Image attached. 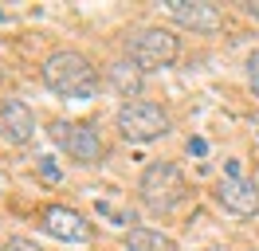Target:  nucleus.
Masks as SVG:
<instances>
[{"instance_id":"f257e3e1","label":"nucleus","mask_w":259,"mask_h":251,"mask_svg":"<svg viewBox=\"0 0 259 251\" xmlns=\"http://www.w3.org/2000/svg\"><path fill=\"white\" fill-rule=\"evenodd\" d=\"M39 75L48 82V91H55L59 98H95L98 94V67L79 47H55L44 59Z\"/></svg>"},{"instance_id":"39448f33","label":"nucleus","mask_w":259,"mask_h":251,"mask_svg":"<svg viewBox=\"0 0 259 251\" xmlns=\"http://www.w3.org/2000/svg\"><path fill=\"white\" fill-rule=\"evenodd\" d=\"M51 138L79 165H98L106 157V141H102L98 122H51Z\"/></svg>"},{"instance_id":"4468645a","label":"nucleus","mask_w":259,"mask_h":251,"mask_svg":"<svg viewBox=\"0 0 259 251\" xmlns=\"http://www.w3.org/2000/svg\"><path fill=\"white\" fill-rule=\"evenodd\" d=\"M39 177H44V181H59V165H55V157H39Z\"/></svg>"},{"instance_id":"a211bd4d","label":"nucleus","mask_w":259,"mask_h":251,"mask_svg":"<svg viewBox=\"0 0 259 251\" xmlns=\"http://www.w3.org/2000/svg\"><path fill=\"white\" fill-rule=\"evenodd\" d=\"M0 20H4V12H0Z\"/></svg>"},{"instance_id":"f03ea898","label":"nucleus","mask_w":259,"mask_h":251,"mask_svg":"<svg viewBox=\"0 0 259 251\" xmlns=\"http://www.w3.org/2000/svg\"><path fill=\"white\" fill-rule=\"evenodd\" d=\"M138 200H142L146 212L165 216L177 204L189 200V181H185V173L173 161H153V165H146L142 181H138Z\"/></svg>"},{"instance_id":"20e7f679","label":"nucleus","mask_w":259,"mask_h":251,"mask_svg":"<svg viewBox=\"0 0 259 251\" xmlns=\"http://www.w3.org/2000/svg\"><path fill=\"white\" fill-rule=\"evenodd\" d=\"M114 130H118L122 141L146 145V141H157V138L169 134V114H165L157 102H149V98H134V102H122V106H118Z\"/></svg>"},{"instance_id":"2eb2a0df","label":"nucleus","mask_w":259,"mask_h":251,"mask_svg":"<svg viewBox=\"0 0 259 251\" xmlns=\"http://www.w3.org/2000/svg\"><path fill=\"white\" fill-rule=\"evenodd\" d=\"M189 153L204 157V153H208V141H204V138H189Z\"/></svg>"},{"instance_id":"dca6fc26","label":"nucleus","mask_w":259,"mask_h":251,"mask_svg":"<svg viewBox=\"0 0 259 251\" xmlns=\"http://www.w3.org/2000/svg\"><path fill=\"white\" fill-rule=\"evenodd\" d=\"M247 12H251V16L259 20V0H255V4H247Z\"/></svg>"},{"instance_id":"9b49d317","label":"nucleus","mask_w":259,"mask_h":251,"mask_svg":"<svg viewBox=\"0 0 259 251\" xmlns=\"http://www.w3.org/2000/svg\"><path fill=\"white\" fill-rule=\"evenodd\" d=\"M126 247L130 251H181L173 235L157 232V228H130L126 232Z\"/></svg>"},{"instance_id":"6e6552de","label":"nucleus","mask_w":259,"mask_h":251,"mask_svg":"<svg viewBox=\"0 0 259 251\" xmlns=\"http://www.w3.org/2000/svg\"><path fill=\"white\" fill-rule=\"evenodd\" d=\"M39 228L55 239H63V243H87L91 239V224L67 204H48L44 216H39Z\"/></svg>"},{"instance_id":"423d86ee","label":"nucleus","mask_w":259,"mask_h":251,"mask_svg":"<svg viewBox=\"0 0 259 251\" xmlns=\"http://www.w3.org/2000/svg\"><path fill=\"white\" fill-rule=\"evenodd\" d=\"M212 196L232 216H259V185L247 177H220Z\"/></svg>"},{"instance_id":"ddd939ff","label":"nucleus","mask_w":259,"mask_h":251,"mask_svg":"<svg viewBox=\"0 0 259 251\" xmlns=\"http://www.w3.org/2000/svg\"><path fill=\"white\" fill-rule=\"evenodd\" d=\"M4 251H44V247H35L32 239H24V235H8V239H4Z\"/></svg>"},{"instance_id":"0eeeda50","label":"nucleus","mask_w":259,"mask_h":251,"mask_svg":"<svg viewBox=\"0 0 259 251\" xmlns=\"http://www.w3.org/2000/svg\"><path fill=\"white\" fill-rule=\"evenodd\" d=\"M169 16L177 20L181 28L200 31V35H212V31L224 28L220 4H208V0H169Z\"/></svg>"},{"instance_id":"1a4fd4ad","label":"nucleus","mask_w":259,"mask_h":251,"mask_svg":"<svg viewBox=\"0 0 259 251\" xmlns=\"http://www.w3.org/2000/svg\"><path fill=\"white\" fill-rule=\"evenodd\" d=\"M0 130H4V138L24 145V141L35 138V114L28 102H20V98H0Z\"/></svg>"},{"instance_id":"7ed1b4c3","label":"nucleus","mask_w":259,"mask_h":251,"mask_svg":"<svg viewBox=\"0 0 259 251\" xmlns=\"http://www.w3.org/2000/svg\"><path fill=\"white\" fill-rule=\"evenodd\" d=\"M181 55V39L169 28H134L126 35V59L146 75V71H161L173 67Z\"/></svg>"},{"instance_id":"f8f14e48","label":"nucleus","mask_w":259,"mask_h":251,"mask_svg":"<svg viewBox=\"0 0 259 251\" xmlns=\"http://www.w3.org/2000/svg\"><path fill=\"white\" fill-rule=\"evenodd\" d=\"M243 67H247V82H251V91H255V98H259V47L247 55V63H243Z\"/></svg>"},{"instance_id":"9d476101","label":"nucleus","mask_w":259,"mask_h":251,"mask_svg":"<svg viewBox=\"0 0 259 251\" xmlns=\"http://www.w3.org/2000/svg\"><path fill=\"white\" fill-rule=\"evenodd\" d=\"M106 78H110V87L126 102H134L138 94H142V71L134 67L130 59H114V63H106Z\"/></svg>"},{"instance_id":"f3484780","label":"nucleus","mask_w":259,"mask_h":251,"mask_svg":"<svg viewBox=\"0 0 259 251\" xmlns=\"http://www.w3.org/2000/svg\"><path fill=\"white\" fill-rule=\"evenodd\" d=\"M0 82H4V67H0Z\"/></svg>"}]
</instances>
